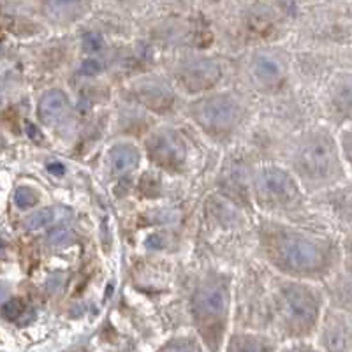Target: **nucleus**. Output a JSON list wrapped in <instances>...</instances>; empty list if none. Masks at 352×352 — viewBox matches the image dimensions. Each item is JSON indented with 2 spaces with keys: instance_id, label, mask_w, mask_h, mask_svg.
Returning a JSON list of instances; mask_svg holds the SVG:
<instances>
[{
  "instance_id": "obj_1",
  "label": "nucleus",
  "mask_w": 352,
  "mask_h": 352,
  "mask_svg": "<svg viewBox=\"0 0 352 352\" xmlns=\"http://www.w3.org/2000/svg\"><path fill=\"white\" fill-rule=\"evenodd\" d=\"M261 243L275 268L305 282L322 280L342 261V248L333 238L275 222L261 228Z\"/></svg>"
},
{
  "instance_id": "obj_2",
  "label": "nucleus",
  "mask_w": 352,
  "mask_h": 352,
  "mask_svg": "<svg viewBox=\"0 0 352 352\" xmlns=\"http://www.w3.org/2000/svg\"><path fill=\"white\" fill-rule=\"evenodd\" d=\"M292 171L301 187L308 190H322L344 182L347 169L335 132L328 127L305 132L292 153Z\"/></svg>"
},
{
  "instance_id": "obj_3",
  "label": "nucleus",
  "mask_w": 352,
  "mask_h": 352,
  "mask_svg": "<svg viewBox=\"0 0 352 352\" xmlns=\"http://www.w3.org/2000/svg\"><path fill=\"white\" fill-rule=\"evenodd\" d=\"M190 317L196 335L206 352H222L229 336L231 287L229 276L210 272L199 280L190 296Z\"/></svg>"
},
{
  "instance_id": "obj_4",
  "label": "nucleus",
  "mask_w": 352,
  "mask_h": 352,
  "mask_svg": "<svg viewBox=\"0 0 352 352\" xmlns=\"http://www.w3.org/2000/svg\"><path fill=\"white\" fill-rule=\"evenodd\" d=\"M324 312V292L312 282H291L276 292V329L285 342L312 340Z\"/></svg>"
},
{
  "instance_id": "obj_5",
  "label": "nucleus",
  "mask_w": 352,
  "mask_h": 352,
  "mask_svg": "<svg viewBox=\"0 0 352 352\" xmlns=\"http://www.w3.org/2000/svg\"><path fill=\"white\" fill-rule=\"evenodd\" d=\"M301 185L296 176L278 166H264L256 173V197L264 208H289L300 201Z\"/></svg>"
},
{
  "instance_id": "obj_6",
  "label": "nucleus",
  "mask_w": 352,
  "mask_h": 352,
  "mask_svg": "<svg viewBox=\"0 0 352 352\" xmlns=\"http://www.w3.org/2000/svg\"><path fill=\"white\" fill-rule=\"evenodd\" d=\"M190 113L197 125L213 136L234 131L243 116L240 102L229 94H215V96L204 97L192 106Z\"/></svg>"
},
{
  "instance_id": "obj_7",
  "label": "nucleus",
  "mask_w": 352,
  "mask_h": 352,
  "mask_svg": "<svg viewBox=\"0 0 352 352\" xmlns=\"http://www.w3.org/2000/svg\"><path fill=\"white\" fill-rule=\"evenodd\" d=\"M314 338L322 352H352V312L326 308Z\"/></svg>"
},
{
  "instance_id": "obj_8",
  "label": "nucleus",
  "mask_w": 352,
  "mask_h": 352,
  "mask_svg": "<svg viewBox=\"0 0 352 352\" xmlns=\"http://www.w3.org/2000/svg\"><path fill=\"white\" fill-rule=\"evenodd\" d=\"M324 109L338 129L352 124V72H340L326 87Z\"/></svg>"
},
{
  "instance_id": "obj_9",
  "label": "nucleus",
  "mask_w": 352,
  "mask_h": 352,
  "mask_svg": "<svg viewBox=\"0 0 352 352\" xmlns=\"http://www.w3.org/2000/svg\"><path fill=\"white\" fill-rule=\"evenodd\" d=\"M182 138L171 131H160L150 138L146 150L159 168L168 171H180L185 164V146Z\"/></svg>"
},
{
  "instance_id": "obj_10",
  "label": "nucleus",
  "mask_w": 352,
  "mask_h": 352,
  "mask_svg": "<svg viewBox=\"0 0 352 352\" xmlns=\"http://www.w3.org/2000/svg\"><path fill=\"white\" fill-rule=\"evenodd\" d=\"M280 345L272 335L259 331L229 333L222 352H278Z\"/></svg>"
},
{
  "instance_id": "obj_11",
  "label": "nucleus",
  "mask_w": 352,
  "mask_h": 352,
  "mask_svg": "<svg viewBox=\"0 0 352 352\" xmlns=\"http://www.w3.org/2000/svg\"><path fill=\"white\" fill-rule=\"evenodd\" d=\"M140 150L131 143H120L115 144L108 153L109 168L116 175H124V173L136 169L140 164Z\"/></svg>"
},
{
  "instance_id": "obj_12",
  "label": "nucleus",
  "mask_w": 352,
  "mask_h": 352,
  "mask_svg": "<svg viewBox=\"0 0 352 352\" xmlns=\"http://www.w3.org/2000/svg\"><path fill=\"white\" fill-rule=\"evenodd\" d=\"M69 108V99L62 90L55 88V90H50V92L44 94L39 100V116L41 120L52 122L58 120Z\"/></svg>"
},
{
  "instance_id": "obj_13",
  "label": "nucleus",
  "mask_w": 352,
  "mask_h": 352,
  "mask_svg": "<svg viewBox=\"0 0 352 352\" xmlns=\"http://www.w3.org/2000/svg\"><path fill=\"white\" fill-rule=\"evenodd\" d=\"M155 352H206V349L196 333H187V335L171 336Z\"/></svg>"
},
{
  "instance_id": "obj_14",
  "label": "nucleus",
  "mask_w": 352,
  "mask_h": 352,
  "mask_svg": "<svg viewBox=\"0 0 352 352\" xmlns=\"http://www.w3.org/2000/svg\"><path fill=\"white\" fill-rule=\"evenodd\" d=\"M336 141H338V148H340V155L342 160H344L345 169L352 175V124L338 129Z\"/></svg>"
},
{
  "instance_id": "obj_15",
  "label": "nucleus",
  "mask_w": 352,
  "mask_h": 352,
  "mask_svg": "<svg viewBox=\"0 0 352 352\" xmlns=\"http://www.w3.org/2000/svg\"><path fill=\"white\" fill-rule=\"evenodd\" d=\"M28 312H30V308L21 298H14L2 305V316L12 322H21L23 319H27Z\"/></svg>"
},
{
  "instance_id": "obj_16",
  "label": "nucleus",
  "mask_w": 352,
  "mask_h": 352,
  "mask_svg": "<svg viewBox=\"0 0 352 352\" xmlns=\"http://www.w3.org/2000/svg\"><path fill=\"white\" fill-rule=\"evenodd\" d=\"M257 76L263 83H266V87H275V83L282 78L280 67L275 64V62L264 58L257 65Z\"/></svg>"
},
{
  "instance_id": "obj_17",
  "label": "nucleus",
  "mask_w": 352,
  "mask_h": 352,
  "mask_svg": "<svg viewBox=\"0 0 352 352\" xmlns=\"http://www.w3.org/2000/svg\"><path fill=\"white\" fill-rule=\"evenodd\" d=\"M56 219V210L53 208H43L39 212L32 213L25 220V228L30 229V231H37V229H43L46 226L53 224V220Z\"/></svg>"
},
{
  "instance_id": "obj_18",
  "label": "nucleus",
  "mask_w": 352,
  "mask_h": 352,
  "mask_svg": "<svg viewBox=\"0 0 352 352\" xmlns=\"http://www.w3.org/2000/svg\"><path fill=\"white\" fill-rule=\"evenodd\" d=\"M37 199H39V196H37L36 190L30 187H18V190L14 192V203H16L18 208L21 210H27L30 208V206H34V204L37 203Z\"/></svg>"
},
{
  "instance_id": "obj_19",
  "label": "nucleus",
  "mask_w": 352,
  "mask_h": 352,
  "mask_svg": "<svg viewBox=\"0 0 352 352\" xmlns=\"http://www.w3.org/2000/svg\"><path fill=\"white\" fill-rule=\"evenodd\" d=\"M278 352H322L314 340H291L285 342Z\"/></svg>"
},
{
  "instance_id": "obj_20",
  "label": "nucleus",
  "mask_w": 352,
  "mask_h": 352,
  "mask_svg": "<svg viewBox=\"0 0 352 352\" xmlns=\"http://www.w3.org/2000/svg\"><path fill=\"white\" fill-rule=\"evenodd\" d=\"M69 238L71 236H69L67 231H64V229H58V231H55L52 236H50V241H52L53 245H60V243H65Z\"/></svg>"
},
{
  "instance_id": "obj_21",
  "label": "nucleus",
  "mask_w": 352,
  "mask_h": 352,
  "mask_svg": "<svg viewBox=\"0 0 352 352\" xmlns=\"http://www.w3.org/2000/svg\"><path fill=\"white\" fill-rule=\"evenodd\" d=\"M6 296H8V287L4 284H0V301L4 300Z\"/></svg>"
},
{
  "instance_id": "obj_22",
  "label": "nucleus",
  "mask_w": 352,
  "mask_h": 352,
  "mask_svg": "<svg viewBox=\"0 0 352 352\" xmlns=\"http://www.w3.org/2000/svg\"><path fill=\"white\" fill-rule=\"evenodd\" d=\"M50 169H52V171H62V166L52 164V166H50Z\"/></svg>"
}]
</instances>
